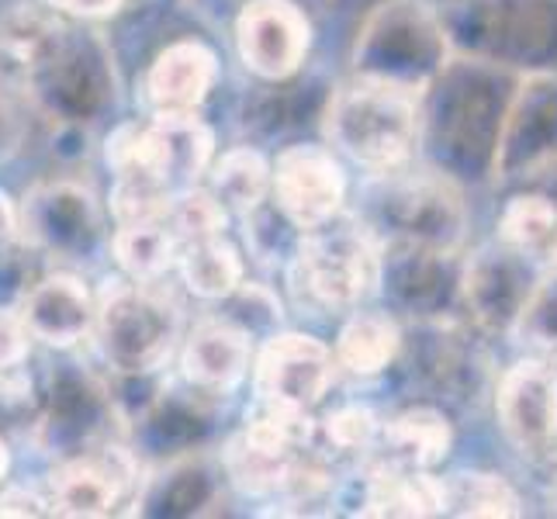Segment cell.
Instances as JSON below:
<instances>
[{
	"label": "cell",
	"instance_id": "7402d4cb",
	"mask_svg": "<svg viewBox=\"0 0 557 519\" xmlns=\"http://www.w3.org/2000/svg\"><path fill=\"white\" fill-rule=\"evenodd\" d=\"M63 28L66 17L46 8L42 0L11 4L0 14V84L22 90L28 70L49 52Z\"/></svg>",
	"mask_w": 557,
	"mask_h": 519
},
{
	"label": "cell",
	"instance_id": "8992f818",
	"mask_svg": "<svg viewBox=\"0 0 557 519\" xmlns=\"http://www.w3.org/2000/svg\"><path fill=\"white\" fill-rule=\"evenodd\" d=\"M360 225L377 246H406L447 257L465 233V208L447 181L436 177H398V170L374 173Z\"/></svg>",
	"mask_w": 557,
	"mask_h": 519
},
{
	"label": "cell",
	"instance_id": "1f68e13d",
	"mask_svg": "<svg viewBox=\"0 0 557 519\" xmlns=\"http://www.w3.org/2000/svg\"><path fill=\"white\" fill-rule=\"evenodd\" d=\"M377 436L381 419L371 406H360V401L325 412V419L315 422V440H325V447H333L336 454H363L374 447Z\"/></svg>",
	"mask_w": 557,
	"mask_h": 519
},
{
	"label": "cell",
	"instance_id": "4316f807",
	"mask_svg": "<svg viewBox=\"0 0 557 519\" xmlns=\"http://www.w3.org/2000/svg\"><path fill=\"white\" fill-rule=\"evenodd\" d=\"M381 440H384V450H388V460H395L401 468L426 471V468H436L440 460L450 454L454 433L444 412L419 406L384 422Z\"/></svg>",
	"mask_w": 557,
	"mask_h": 519
},
{
	"label": "cell",
	"instance_id": "277c9868",
	"mask_svg": "<svg viewBox=\"0 0 557 519\" xmlns=\"http://www.w3.org/2000/svg\"><path fill=\"white\" fill-rule=\"evenodd\" d=\"M22 94L49 122L98 125L119 108V73L101 32L66 25L22 81Z\"/></svg>",
	"mask_w": 557,
	"mask_h": 519
},
{
	"label": "cell",
	"instance_id": "ba28073f",
	"mask_svg": "<svg viewBox=\"0 0 557 519\" xmlns=\"http://www.w3.org/2000/svg\"><path fill=\"white\" fill-rule=\"evenodd\" d=\"M17 236L38 257L52 260H98L108 254L104 208L81 181H42L17 201Z\"/></svg>",
	"mask_w": 557,
	"mask_h": 519
},
{
	"label": "cell",
	"instance_id": "8fae6325",
	"mask_svg": "<svg viewBox=\"0 0 557 519\" xmlns=\"http://www.w3.org/2000/svg\"><path fill=\"white\" fill-rule=\"evenodd\" d=\"M233 35L239 63L260 84L292 81L312 49V22L295 0H246Z\"/></svg>",
	"mask_w": 557,
	"mask_h": 519
},
{
	"label": "cell",
	"instance_id": "ffe728a7",
	"mask_svg": "<svg viewBox=\"0 0 557 519\" xmlns=\"http://www.w3.org/2000/svg\"><path fill=\"white\" fill-rule=\"evenodd\" d=\"M533 287L536 284H530V267L520 260V254H509V249H482L465 274V298L471 312L492 330H512Z\"/></svg>",
	"mask_w": 557,
	"mask_h": 519
},
{
	"label": "cell",
	"instance_id": "4dcf8cb0",
	"mask_svg": "<svg viewBox=\"0 0 557 519\" xmlns=\"http://www.w3.org/2000/svg\"><path fill=\"white\" fill-rule=\"evenodd\" d=\"M228 219H233V211L215 198V190L208 184H195V187L181 190L166 211V225L174 228L181 246L211 239V236H225Z\"/></svg>",
	"mask_w": 557,
	"mask_h": 519
},
{
	"label": "cell",
	"instance_id": "5bb4252c",
	"mask_svg": "<svg viewBox=\"0 0 557 519\" xmlns=\"http://www.w3.org/2000/svg\"><path fill=\"white\" fill-rule=\"evenodd\" d=\"M257 339L228 316L201 319L181 346V381L211 398H228L243 388L253 368Z\"/></svg>",
	"mask_w": 557,
	"mask_h": 519
},
{
	"label": "cell",
	"instance_id": "60d3db41",
	"mask_svg": "<svg viewBox=\"0 0 557 519\" xmlns=\"http://www.w3.org/2000/svg\"><path fill=\"white\" fill-rule=\"evenodd\" d=\"M17 146H22V119H17V111L0 90V160L14 157Z\"/></svg>",
	"mask_w": 557,
	"mask_h": 519
},
{
	"label": "cell",
	"instance_id": "d590c367",
	"mask_svg": "<svg viewBox=\"0 0 557 519\" xmlns=\"http://www.w3.org/2000/svg\"><path fill=\"white\" fill-rule=\"evenodd\" d=\"M32 257H38L22 236L0 246V309H17V301L35 284Z\"/></svg>",
	"mask_w": 557,
	"mask_h": 519
},
{
	"label": "cell",
	"instance_id": "d6986e66",
	"mask_svg": "<svg viewBox=\"0 0 557 519\" xmlns=\"http://www.w3.org/2000/svg\"><path fill=\"white\" fill-rule=\"evenodd\" d=\"M219 55L201 38H177L157 52L146 70V101L152 111H198L219 84Z\"/></svg>",
	"mask_w": 557,
	"mask_h": 519
},
{
	"label": "cell",
	"instance_id": "5b68a950",
	"mask_svg": "<svg viewBox=\"0 0 557 519\" xmlns=\"http://www.w3.org/2000/svg\"><path fill=\"white\" fill-rule=\"evenodd\" d=\"M444 25L422 0H388V4L374 8L354 46L357 76L395 84L401 90L419 94V98L444 73Z\"/></svg>",
	"mask_w": 557,
	"mask_h": 519
},
{
	"label": "cell",
	"instance_id": "9a60e30c",
	"mask_svg": "<svg viewBox=\"0 0 557 519\" xmlns=\"http://www.w3.org/2000/svg\"><path fill=\"white\" fill-rule=\"evenodd\" d=\"M222 485H225L222 465L205 450L160 460L149 474H143L139 492L132 498V506H136L132 512L157 516V519L205 516L222 498Z\"/></svg>",
	"mask_w": 557,
	"mask_h": 519
},
{
	"label": "cell",
	"instance_id": "f35d334b",
	"mask_svg": "<svg viewBox=\"0 0 557 519\" xmlns=\"http://www.w3.org/2000/svg\"><path fill=\"white\" fill-rule=\"evenodd\" d=\"M46 8H52L63 17H76V22H101L125 8V0H42Z\"/></svg>",
	"mask_w": 557,
	"mask_h": 519
},
{
	"label": "cell",
	"instance_id": "484cf974",
	"mask_svg": "<svg viewBox=\"0 0 557 519\" xmlns=\"http://www.w3.org/2000/svg\"><path fill=\"white\" fill-rule=\"evenodd\" d=\"M108 254L119 263L122 277L128 281H163L177 267L181 257V239L174 228L160 222H122L114 225L108 239Z\"/></svg>",
	"mask_w": 557,
	"mask_h": 519
},
{
	"label": "cell",
	"instance_id": "8d00e7d4",
	"mask_svg": "<svg viewBox=\"0 0 557 519\" xmlns=\"http://www.w3.org/2000/svg\"><path fill=\"white\" fill-rule=\"evenodd\" d=\"M32 333L17 316V309H0V374L28 368L32 360Z\"/></svg>",
	"mask_w": 557,
	"mask_h": 519
},
{
	"label": "cell",
	"instance_id": "30bf717a",
	"mask_svg": "<svg viewBox=\"0 0 557 519\" xmlns=\"http://www.w3.org/2000/svg\"><path fill=\"white\" fill-rule=\"evenodd\" d=\"M336 378V357L322 339L309 333L274 330L267 333L260 350H253V398L281 401L295 409H315L330 395Z\"/></svg>",
	"mask_w": 557,
	"mask_h": 519
},
{
	"label": "cell",
	"instance_id": "74e56055",
	"mask_svg": "<svg viewBox=\"0 0 557 519\" xmlns=\"http://www.w3.org/2000/svg\"><path fill=\"white\" fill-rule=\"evenodd\" d=\"M0 516H52L49 495L28 485H8L0 489Z\"/></svg>",
	"mask_w": 557,
	"mask_h": 519
},
{
	"label": "cell",
	"instance_id": "b9f144b4",
	"mask_svg": "<svg viewBox=\"0 0 557 519\" xmlns=\"http://www.w3.org/2000/svg\"><path fill=\"white\" fill-rule=\"evenodd\" d=\"M17 239V201H11L4 190H0V246Z\"/></svg>",
	"mask_w": 557,
	"mask_h": 519
},
{
	"label": "cell",
	"instance_id": "83f0119b",
	"mask_svg": "<svg viewBox=\"0 0 557 519\" xmlns=\"http://www.w3.org/2000/svg\"><path fill=\"white\" fill-rule=\"evenodd\" d=\"M205 184L239 219L271 198V160L257 146H233L215 157Z\"/></svg>",
	"mask_w": 557,
	"mask_h": 519
},
{
	"label": "cell",
	"instance_id": "44dd1931",
	"mask_svg": "<svg viewBox=\"0 0 557 519\" xmlns=\"http://www.w3.org/2000/svg\"><path fill=\"white\" fill-rule=\"evenodd\" d=\"M149 132L152 143H157L166 181L177 195L195 184H205L211 163H215V132L205 125L198 111H152Z\"/></svg>",
	"mask_w": 557,
	"mask_h": 519
},
{
	"label": "cell",
	"instance_id": "7bdbcfd3",
	"mask_svg": "<svg viewBox=\"0 0 557 519\" xmlns=\"http://www.w3.org/2000/svg\"><path fill=\"white\" fill-rule=\"evenodd\" d=\"M8 471H11V447H8V440L0 436V485H4Z\"/></svg>",
	"mask_w": 557,
	"mask_h": 519
},
{
	"label": "cell",
	"instance_id": "e575fe53",
	"mask_svg": "<svg viewBox=\"0 0 557 519\" xmlns=\"http://www.w3.org/2000/svg\"><path fill=\"white\" fill-rule=\"evenodd\" d=\"M512 330L536 346H557V274L554 281L533 287Z\"/></svg>",
	"mask_w": 557,
	"mask_h": 519
},
{
	"label": "cell",
	"instance_id": "e0dca14e",
	"mask_svg": "<svg viewBox=\"0 0 557 519\" xmlns=\"http://www.w3.org/2000/svg\"><path fill=\"white\" fill-rule=\"evenodd\" d=\"M498 422L520 450H544L557 440V371L541 360L509 368L498 384Z\"/></svg>",
	"mask_w": 557,
	"mask_h": 519
},
{
	"label": "cell",
	"instance_id": "d4e9b609",
	"mask_svg": "<svg viewBox=\"0 0 557 519\" xmlns=\"http://www.w3.org/2000/svg\"><path fill=\"white\" fill-rule=\"evenodd\" d=\"M401 350V330L388 312L354 309V316L339 325L336 336V368L357 378H374L388 371Z\"/></svg>",
	"mask_w": 557,
	"mask_h": 519
},
{
	"label": "cell",
	"instance_id": "f546056e",
	"mask_svg": "<svg viewBox=\"0 0 557 519\" xmlns=\"http://www.w3.org/2000/svg\"><path fill=\"white\" fill-rule=\"evenodd\" d=\"M444 512L450 516H520V498L498 474L465 471L444 482Z\"/></svg>",
	"mask_w": 557,
	"mask_h": 519
},
{
	"label": "cell",
	"instance_id": "f1b7e54d",
	"mask_svg": "<svg viewBox=\"0 0 557 519\" xmlns=\"http://www.w3.org/2000/svg\"><path fill=\"white\" fill-rule=\"evenodd\" d=\"M243 225V254L253 257V263H260L263 271H284L287 260L295 257L301 228L284 215V211L267 198L263 205H257L253 211L239 215Z\"/></svg>",
	"mask_w": 557,
	"mask_h": 519
},
{
	"label": "cell",
	"instance_id": "cb8c5ba5",
	"mask_svg": "<svg viewBox=\"0 0 557 519\" xmlns=\"http://www.w3.org/2000/svg\"><path fill=\"white\" fill-rule=\"evenodd\" d=\"M174 271L195 298L225 301L246 281V254L228 236L184 243Z\"/></svg>",
	"mask_w": 557,
	"mask_h": 519
},
{
	"label": "cell",
	"instance_id": "d6a6232c",
	"mask_svg": "<svg viewBox=\"0 0 557 519\" xmlns=\"http://www.w3.org/2000/svg\"><path fill=\"white\" fill-rule=\"evenodd\" d=\"M557 225V208L554 201L541 195H523L512 198L509 208L503 211V222H498V236L512 249H533L536 243H544L554 236Z\"/></svg>",
	"mask_w": 557,
	"mask_h": 519
},
{
	"label": "cell",
	"instance_id": "2e32d148",
	"mask_svg": "<svg viewBox=\"0 0 557 519\" xmlns=\"http://www.w3.org/2000/svg\"><path fill=\"white\" fill-rule=\"evenodd\" d=\"M94 312L98 298L87 287L84 277L55 271L46 277H35V284L17 301V316L28 325L32 339L46 343L49 350H73L94 330Z\"/></svg>",
	"mask_w": 557,
	"mask_h": 519
},
{
	"label": "cell",
	"instance_id": "7c38bea8",
	"mask_svg": "<svg viewBox=\"0 0 557 519\" xmlns=\"http://www.w3.org/2000/svg\"><path fill=\"white\" fill-rule=\"evenodd\" d=\"M271 201L301 233L339 219L347 201V170L330 146L295 143L271 163Z\"/></svg>",
	"mask_w": 557,
	"mask_h": 519
},
{
	"label": "cell",
	"instance_id": "3957f363",
	"mask_svg": "<svg viewBox=\"0 0 557 519\" xmlns=\"http://www.w3.org/2000/svg\"><path fill=\"white\" fill-rule=\"evenodd\" d=\"M384 249L360 222L305 228L284 277L301 305L319 312H354L381 287Z\"/></svg>",
	"mask_w": 557,
	"mask_h": 519
},
{
	"label": "cell",
	"instance_id": "603a6c76",
	"mask_svg": "<svg viewBox=\"0 0 557 519\" xmlns=\"http://www.w3.org/2000/svg\"><path fill=\"white\" fill-rule=\"evenodd\" d=\"M357 516H444V482L384 457L368 471Z\"/></svg>",
	"mask_w": 557,
	"mask_h": 519
},
{
	"label": "cell",
	"instance_id": "7a4b0ae2",
	"mask_svg": "<svg viewBox=\"0 0 557 519\" xmlns=\"http://www.w3.org/2000/svg\"><path fill=\"white\" fill-rule=\"evenodd\" d=\"M325 136L371 173L406 166L419 143V94L354 76L325 101Z\"/></svg>",
	"mask_w": 557,
	"mask_h": 519
},
{
	"label": "cell",
	"instance_id": "ee69618b",
	"mask_svg": "<svg viewBox=\"0 0 557 519\" xmlns=\"http://www.w3.org/2000/svg\"><path fill=\"white\" fill-rule=\"evenodd\" d=\"M550 271L557 274V233H554V243H550Z\"/></svg>",
	"mask_w": 557,
	"mask_h": 519
},
{
	"label": "cell",
	"instance_id": "52a82bcc",
	"mask_svg": "<svg viewBox=\"0 0 557 519\" xmlns=\"http://www.w3.org/2000/svg\"><path fill=\"white\" fill-rule=\"evenodd\" d=\"M119 427L122 422L114 412L108 381L84 368L81 360H60L46 371L32 422V440L38 450L63 460L104 444Z\"/></svg>",
	"mask_w": 557,
	"mask_h": 519
},
{
	"label": "cell",
	"instance_id": "836d02e7",
	"mask_svg": "<svg viewBox=\"0 0 557 519\" xmlns=\"http://www.w3.org/2000/svg\"><path fill=\"white\" fill-rule=\"evenodd\" d=\"M228 305H233V312H225L233 322H239L243 330L249 336H267V333H274L281 330V322H284V305H281V295L274 292L271 284H260V281H243L233 295L225 298Z\"/></svg>",
	"mask_w": 557,
	"mask_h": 519
},
{
	"label": "cell",
	"instance_id": "4fadbf2b",
	"mask_svg": "<svg viewBox=\"0 0 557 519\" xmlns=\"http://www.w3.org/2000/svg\"><path fill=\"white\" fill-rule=\"evenodd\" d=\"M219 401L190 384H163V392L157 401L132 422V450L143 460H174L184 454H198L208 450L219 436Z\"/></svg>",
	"mask_w": 557,
	"mask_h": 519
},
{
	"label": "cell",
	"instance_id": "9c48e42d",
	"mask_svg": "<svg viewBox=\"0 0 557 519\" xmlns=\"http://www.w3.org/2000/svg\"><path fill=\"white\" fill-rule=\"evenodd\" d=\"M139 482H143V457L125 444L104 440L98 447H87L73 457L55 460L46 495L52 516L98 519L132 503L139 492Z\"/></svg>",
	"mask_w": 557,
	"mask_h": 519
},
{
	"label": "cell",
	"instance_id": "ab89813d",
	"mask_svg": "<svg viewBox=\"0 0 557 519\" xmlns=\"http://www.w3.org/2000/svg\"><path fill=\"white\" fill-rule=\"evenodd\" d=\"M55 136H52V152L66 163L87 160L90 152V128L87 125H66V122H52Z\"/></svg>",
	"mask_w": 557,
	"mask_h": 519
},
{
	"label": "cell",
	"instance_id": "ac0fdd59",
	"mask_svg": "<svg viewBox=\"0 0 557 519\" xmlns=\"http://www.w3.org/2000/svg\"><path fill=\"white\" fill-rule=\"evenodd\" d=\"M557 157V76H530L516 98L506 136L495 149V170L506 177L533 173Z\"/></svg>",
	"mask_w": 557,
	"mask_h": 519
},
{
	"label": "cell",
	"instance_id": "6da1fadb",
	"mask_svg": "<svg viewBox=\"0 0 557 519\" xmlns=\"http://www.w3.org/2000/svg\"><path fill=\"white\" fill-rule=\"evenodd\" d=\"M94 346L111 374H157L184 339V312L160 281H108L94 312Z\"/></svg>",
	"mask_w": 557,
	"mask_h": 519
}]
</instances>
